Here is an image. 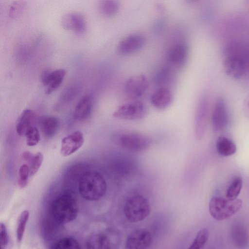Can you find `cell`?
I'll return each mask as SVG.
<instances>
[{"label": "cell", "instance_id": "4fadbf2b", "mask_svg": "<svg viewBox=\"0 0 249 249\" xmlns=\"http://www.w3.org/2000/svg\"><path fill=\"white\" fill-rule=\"evenodd\" d=\"M66 73V70L63 69L53 71L46 70L42 72L41 81L46 87L45 91L46 94H51L60 86Z\"/></svg>", "mask_w": 249, "mask_h": 249}, {"label": "cell", "instance_id": "d6a6232c", "mask_svg": "<svg viewBox=\"0 0 249 249\" xmlns=\"http://www.w3.org/2000/svg\"><path fill=\"white\" fill-rule=\"evenodd\" d=\"M23 4L20 1H17L13 3L10 9V16L13 18L18 15L23 8Z\"/></svg>", "mask_w": 249, "mask_h": 249}, {"label": "cell", "instance_id": "f1b7e54d", "mask_svg": "<svg viewBox=\"0 0 249 249\" xmlns=\"http://www.w3.org/2000/svg\"><path fill=\"white\" fill-rule=\"evenodd\" d=\"M209 235V231L207 229L200 230L188 249H201L206 243Z\"/></svg>", "mask_w": 249, "mask_h": 249}, {"label": "cell", "instance_id": "7a4b0ae2", "mask_svg": "<svg viewBox=\"0 0 249 249\" xmlns=\"http://www.w3.org/2000/svg\"><path fill=\"white\" fill-rule=\"evenodd\" d=\"M78 191L84 199L97 200L105 194L107 185L104 176L95 171L85 172L79 178Z\"/></svg>", "mask_w": 249, "mask_h": 249}, {"label": "cell", "instance_id": "5b68a950", "mask_svg": "<svg viewBox=\"0 0 249 249\" xmlns=\"http://www.w3.org/2000/svg\"><path fill=\"white\" fill-rule=\"evenodd\" d=\"M114 141L120 147L134 152L146 150L151 142L148 136L133 132H125L117 134L114 137Z\"/></svg>", "mask_w": 249, "mask_h": 249}, {"label": "cell", "instance_id": "7402d4cb", "mask_svg": "<svg viewBox=\"0 0 249 249\" xmlns=\"http://www.w3.org/2000/svg\"><path fill=\"white\" fill-rule=\"evenodd\" d=\"M59 126L58 119L53 116L43 118L40 123V128L43 135L47 138H51L56 134Z\"/></svg>", "mask_w": 249, "mask_h": 249}, {"label": "cell", "instance_id": "cb8c5ba5", "mask_svg": "<svg viewBox=\"0 0 249 249\" xmlns=\"http://www.w3.org/2000/svg\"><path fill=\"white\" fill-rule=\"evenodd\" d=\"M216 148L218 153L223 157L231 156L236 151V146L234 143L224 136H221L218 138Z\"/></svg>", "mask_w": 249, "mask_h": 249}, {"label": "cell", "instance_id": "ac0fdd59", "mask_svg": "<svg viewBox=\"0 0 249 249\" xmlns=\"http://www.w3.org/2000/svg\"><path fill=\"white\" fill-rule=\"evenodd\" d=\"M35 112L30 109L23 110L19 116L16 124V131L19 136H25L27 131L33 125Z\"/></svg>", "mask_w": 249, "mask_h": 249}, {"label": "cell", "instance_id": "6da1fadb", "mask_svg": "<svg viewBox=\"0 0 249 249\" xmlns=\"http://www.w3.org/2000/svg\"><path fill=\"white\" fill-rule=\"evenodd\" d=\"M78 211L77 200L71 191L63 192L55 197L51 205L50 213L59 224L69 223L77 217Z\"/></svg>", "mask_w": 249, "mask_h": 249}, {"label": "cell", "instance_id": "603a6c76", "mask_svg": "<svg viewBox=\"0 0 249 249\" xmlns=\"http://www.w3.org/2000/svg\"><path fill=\"white\" fill-rule=\"evenodd\" d=\"M24 160L28 163L30 170V177L34 176L40 168L43 160V156L40 152L33 154L29 151L22 154Z\"/></svg>", "mask_w": 249, "mask_h": 249}, {"label": "cell", "instance_id": "484cf974", "mask_svg": "<svg viewBox=\"0 0 249 249\" xmlns=\"http://www.w3.org/2000/svg\"><path fill=\"white\" fill-rule=\"evenodd\" d=\"M242 185V178L240 176L235 177L227 189L226 197L230 199H236L240 193Z\"/></svg>", "mask_w": 249, "mask_h": 249}, {"label": "cell", "instance_id": "ffe728a7", "mask_svg": "<svg viewBox=\"0 0 249 249\" xmlns=\"http://www.w3.org/2000/svg\"><path fill=\"white\" fill-rule=\"evenodd\" d=\"M232 237L235 246L240 249H245L248 245L249 237L248 232L242 224H236L232 229Z\"/></svg>", "mask_w": 249, "mask_h": 249}, {"label": "cell", "instance_id": "4dcf8cb0", "mask_svg": "<svg viewBox=\"0 0 249 249\" xmlns=\"http://www.w3.org/2000/svg\"><path fill=\"white\" fill-rule=\"evenodd\" d=\"M27 145L33 146L36 145L40 141V134L37 128L33 126L25 135Z\"/></svg>", "mask_w": 249, "mask_h": 249}, {"label": "cell", "instance_id": "9a60e30c", "mask_svg": "<svg viewBox=\"0 0 249 249\" xmlns=\"http://www.w3.org/2000/svg\"><path fill=\"white\" fill-rule=\"evenodd\" d=\"M188 48L187 45L178 42L173 45L170 49L167 55L168 61L172 65L180 68L187 60Z\"/></svg>", "mask_w": 249, "mask_h": 249}, {"label": "cell", "instance_id": "4316f807", "mask_svg": "<svg viewBox=\"0 0 249 249\" xmlns=\"http://www.w3.org/2000/svg\"><path fill=\"white\" fill-rule=\"evenodd\" d=\"M52 249H81L79 242L75 238L67 237L56 241Z\"/></svg>", "mask_w": 249, "mask_h": 249}, {"label": "cell", "instance_id": "d6986e66", "mask_svg": "<svg viewBox=\"0 0 249 249\" xmlns=\"http://www.w3.org/2000/svg\"><path fill=\"white\" fill-rule=\"evenodd\" d=\"M92 100L90 96H83L77 103L74 111V117L78 121L87 118L92 110Z\"/></svg>", "mask_w": 249, "mask_h": 249}, {"label": "cell", "instance_id": "7c38bea8", "mask_svg": "<svg viewBox=\"0 0 249 249\" xmlns=\"http://www.w3.org/2000/svg\"><path fill=\"white\" fill-rule=\"evenodd\" d=\"M228 121V113L226 104L222 98H218L214 104L212 114L213 130L218 132L224 129Z\"/></svg>", "mask_w": 249, "mask_h": 249}, {"label": "cell", "instance_id": "ba28073f", "mask_svg": "<svg viewBox=\"0 0 249 249\" xmlns=\"http://www.w3.org/2000/svg\"><path fill=\"white\" fill-rule=\"evenodd\" d=\"M149 87L147 77L143 74H137L129 77L124 85V92L131 99H137L142 97Z\"/></svg>", "mask_w": 249, "mask_h": 249}, {"label": "cell", "instance_id": "52a82bcc", "mask_svg": "<svg viewBox=\"0 0 249 249\" xmlns=\"http://www.w3.org/2000/svg\"><path fill=\"white\" fill-rule=\"evenodd\" d=\"M209 113V105L206 95L200 98L196 107L195 119V135L196 140L203 137L207 128Z\"/></svg>", "mask_w": 249, "mask_h": 249}, {"label": "cell", "instance_id": "8fae6325", "mask_svg": "<svg viewBox=\"0 0 249 249\" xmlns=\"http://www.w3.org/2000/svg\"><path fill=\"white\" fill-rule=\"evenodd\" d=\"M152 241V236L146 229H139L132 232L125 242L126 249H147Z\"/></svg>", "mask_w": 249, "mask_h": 249}, {"label": "cell", "instance_id": "277c9868", "mask_svg": "<svg viewBox=\"0 0 249 249\" xmlns=\"http://www.w3.org/2000/svg\"><path fill=\"white\" fill-rule=\"evenodd\" d=\"M150 206L147 199L141 195L129 198L124 206V214L130 222L137 223L145 219L150 213Z\"/></svg>", "mask_w": 249, "mask_h": 249}, {"label": "cell", "instance_id": "1f68e13d", "mask_svg": "<svg viewBox=\"0 0 249 249\" xmlns=\"http://www.w3.org/2000/svg\"><path fill=\"white\" fill-rule=\"evenodd\" d=\"M8 234L5 226L2 223L0 225V249H6L8 243Z\"/></svg>", "mask_w": 249, "mask_h": 249}, {"label": "cell", "instance_id": "3957f363", "mask_svg": "<svg viewBox=\"0 0 249 249\" xmlns=\"http://www.w3.org/2000/svg\"><path fill=\"white\" fill-rule=\"evenodd\" d=\"M242 201L236 198L215 196L210 200L209 210L211 215L217 220L228 219L236 213L241 208Z\"/></svg>", "mask_w": 249, "mask_h": 249}, {"label": "cell", "instance_id": "2e32d148", "mask_svg": "<svg viewBox=\"0 0 249 249\" xmlns=\"http://www.w3.org/2000/svg\"><path fill=\"white\" fill-rule=\"evenodd\" d=\"M61 23L65 29L77 33L84 32L86 28L85 18L77 13H70L65 15L62 18Z\"/></svg>", "mask_w": 249, "mask_h": 249}, {"label": "cell", "instance_id": "30bf717a", "mask_svg": "<svg viewBox=\"0 0 249 249\" xmlns=\"http://www.w3.org/2000/svg\"><path fill=\"white\" fill-rule=\"evenodd\" d=\"M223 67L225 73L233 79L241 78L245 71V62L239 54L230 53L225 56Z\"/></svg>", "mask_w": 249, "mask_h": 249}, {"label": "cell", "instance_id": "d4e9b609", "mask_svg": "<svg viewBox=\"0 0 249 249\" xmlns=\"http://www.w3.org/2000/svg\"><path fill=\"white\" fill-rule=\"evenodd\" d=\"M99 9L101 13L107 17L115 15L119 11V4L114 0H104L100 1Z\"/></svg>", "mask_w": 249, "mask_h": 249}, {"label": "cell", "instance_id": "44dd1931", "mask_svg": "<svg viewBox=\"0 0 249 249\" xmlns=\"http://www.w3.org/2000/svg\"><path fill=\"white\" fill-rule=\"evenodd\" d=\"M86 249H110V241L105 234L97 233L93 234L88 239Z\"/></svg>", "mask_w": 249, "mask_h": 249}, {"label": "cell", "instance_id": "e0dca14e", "mask_svg": "<svg viewBox=\"0 0 249 249\" xmlns=\"http://www.w3.org/2000/svg\"><path fill=\"white\" fill-rule=\"evenodd\" d=\"M173 101V94L167 88H160L154 91L150 97L152 105L158 110H164L167 108Z\"/></svg>", "mask_w": 249, "mask_h": 249}, {"label": "cell", "instance_id": "8992f818", "mask_svg": "<svg viewBox=\"0 0 249 249\" xmlns=\"http://www.w3.org/2000/svg\"><path fill=\"white\" fill-rule=\"evenodd\" d=\"M147 108L144 103L134 101L123 104L114 112V117L126 120H135L145 116Z\"/></svg>", "mask_w": 249, "mask_h": 249}, {"label": "cell", "instance_id": "836d02e7", "mask_svg": "<svg viewBox=\"0 0 249 249\" xmlns=\"http://www.w3.org/2000/svg\"><path fill=\"white\" fill-rule=\"evenodd\" d=\"M243 110L245 116L249 119V93L245 97L243 104Z\"/></svg>", "mask_w": 249, "mask_h": 249}, {"label": "cell", "instance_id": "f546056e", "mask_svg": "<svg viewBox=\"0 0 249 249\" xmlns=\"http://www.w3.org/2000/svg\"><path fill=\"white\" fill-rule=\"evenodd\" d=\"M29 177H30V170L29 165L27 164L22 165L19 169V178L18 182L20 188H24L26 187Z\"/></svg>", "mask_w": 249, "mask_h": 249}, {"label": "cell", "instance_id": "83f0119b", "mask_svg": "<svg viewBox=\"0 0 249 249\" xmlns=\"http://www.w3.org/2000/svg\"><path fill=\"white\" fill-rule=\"evenodd\" d=\"M30 213L28 211H23L18 218L17 228V238L18 242L22 240Z\"/></svg>", "mask_w": 249, "mask_h": 249}, {"label": "cell", "instance_id": "9c48e42d", "mask_svg": "<svg viewBox=\"0 0 249 249\" xmlns=\"http://www.w3.org/2000/svg\"><path fill=\"white\" fill-rule=\"evenodd\" d=\"M146 38L140 34L129 35L118 43L117 51L119 54L128 55L135 53L141 50L145 45Z\"/></svg>", "mask_w": 249, "mask_h": 249}, {"label": "cell", "instance_id": "5bb4252c", "mask_svg": "<svg viewBox=\"0 0 249 249\" xmlns=\"http://www.w3.org/2000/svg\"><path fill=\"white\" fill-rule=\"evenodd\" d=\"M84 142V136L80 131H76L65 137L61 141V154L64 157H67L73 154L82 146Z\"/></svg>", "mask_w": 249, "mask_h": 249}]
</instances>
